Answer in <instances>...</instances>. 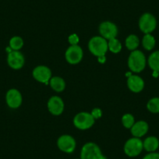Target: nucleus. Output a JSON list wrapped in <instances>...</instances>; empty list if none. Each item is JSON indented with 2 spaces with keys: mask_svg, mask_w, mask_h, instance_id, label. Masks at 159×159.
Masks as SVG:
<instances>
[{
  "mask_svg": "<svg viewBox=\"0 0 159 159\" xmlns=\"http://www.w3.org/2000/svg\"><path fill=\"white\" fill-rule=\"evenodd\" d=\"M76 159H80V158H76Z\"/></svg>",
  "mask_w": 159,
  "mask_h": 159,
  "instance_id": "30",
  "label": "nucleus"
},
{
  "mask_svg": "<svg viewBox=\"0 0 159 159\" xmlns=\"http://www.w3.org/2000/svg\"><path fill=\"white\" fill-rule=\"evenodd\" d=\"M148 129H149V126H148V123L143 121V120L136 122L134 126L130 128L132 135L134 137H138V138H140V137H143L145 134H147Z\"/></svg>",
  "mask_w": 159,
  "mask_h": 159,
  "instance_id": "15",
  "label": "nucleus"
},
{
  "mask_svg": "<svg viewBox=\"0 0 159 159\" xmlns=\"http://www.w3.org/2000/svg\"><path fill=\"white\" fill-rule=\"evenodd\" d=\"M124 152L127 156L131 157H137L143 149V141L138 137H132L129 139L124 144Z\"/></svg>",
  "mask_w": 159,
  "mask_h": 159,
  "instance_id": "5",
  "label": "nucleus"
},
{
  "mask_svg": "<svg viewBox=\"0 0 159 159\" xmlns=\"http://www.w3.org/2000/svg\"><path fill=\"white\" fill-rule=\"evenodd\" d=\"M157 27V20L154 15L150 13H145L140 16L139 20V27L140 30L144 34H151Z\"/></svg>",
  "mask_w": 159,
  "mask_h": 159,
  "instance_id": "6",
  "label": "nucleus"
},
{
  "mask_svg": "<svg viewBox=\"0 0 159 159\" xmlns=\"http://www.w3.org/2000/svg\"><path fill=\"white\" fill-rule=\"evenodd\" d=\"M49 84L51 88L56 92H62L66 88V82L62 77L53 76L50 79Z\"/></svg>",
  "mask_w": 159,
  "mask_h": 159,
  "instance_id": "17",
  "label": "nucleus"
},
{
  "mask_svg": "<svg viewBox=\"0 0 159 159\" xmlns=\"http://www.w3.org/2000/svg\"><path fill=\"white\" fill-rule=\"evenodd\" d=\"M147 59L140 50H134L128 58V67L134 73H140L146 67Z\"/></svg>",
  "mask_w": 159,
  "mask_h": 159,
  "instance_id": "1",
  "label": "nucleus"
},
{
  "mask_svg": "<svg viewBox=\"0 0 159 159\" xmlns=\"http://www.w3.org/2000/svg\"><path fill=\"white\" fill-rule=\"evenodd\" d=\"M48 108L50 113L54 116H59L64 110V102L59 96H52L48 102Z\"/></svg>",
  "mask_w": 159,
  "mask_h": 159,
  "instance_id": "13",
  "label": "nucleus"
},
{
  "mask_svg": "<svg viewBox=\"0 0 159 159\" xmlns=\"http://www.w3.org/2000/svg\"><path fill=\"white\" fill-rule=\"evenodd\" d=\"M147 108L151 113H159V98H152L148 101Z\"/></svg>",
  "mask_w": 159,
  "mask_h": 159,
  "instance_id": "23",
  "label": "nucleus"
},
{
  "mask_svg": "<svg viewBox=\"0 0 159 159\" xmlns=\"http://www.w3.org/2000/svg\"><path fill=\"white\" fill-rule=\"evenodd\" d=\"M108 50L111 52L112 53H119L122 50V44L119 42V40L116 38L109 40L108 42Z\"/></svg>",
  "mask_w": 159,
  "mask_h": 159,
  "instance_id": "22",
  "label": "nucleus"
},
{
  "mask_svg": "<svg viewBox=\"0 0 159 159\" xmlns=\"http://www.w3.org/2000/svg\"><path fill=\"white\" fill-rule=\"evenodd\" d=\"M95 119L89 112L82 111L75 116L73 119V125L77 129L86 130L90 129L94 124Z\"/></svg>",
  "mask_w": 159,
  "mask_h": 159,
  "instance_id": "4",
  "label": "nucleus"
},
{
  "mask_svg": "<svg viewBox=\"0 0 159 159\" xmlns=\"http://www.w3.org/2000/svg\"><path fill=\"white\" fill-rule=\"evenodd\" d=\"M122 123L125 128L130 129L135 123V119H134V116L129 114V113L123 115V117H122Z\"/></svg>",
  "mask_w": 159,
  "mask_h": 159,
  "instance_id": "24",
  "label": "nucleus"
},
{
  "mask_svg": "<svg viewBox=\"0 0 159 159\" xmlns=\"http://www.w3.org/2000/svg\"><path fill=\"white\" fill-rule=\"evenodd\" d=\"M68 42L70 44V45H77L80 42V38L77 34H72L69 36Z\"/></svg>",
  "mask_w": 159,
  "mask_h": 159,
  "instance_id": "25",
  "label": "nucleus"
},
{
  "mask_svg": "<svg viewBox=\"0 0 159 159\" xmlns=\"http://www.w3.org/2000/svg\"><path fill=\"white\" fill-rule=\"evenodd\" d=\"M76 140L70 135H62L57 140V146L62 152L70 154L74 151L76 148Z\"/></svg>",
  "mask_w": 159,
  "mask_h": 159,
  "instance_id": "9",
  "label": "nucleus"
},
{
  "mask_svg": "<svg viewBox=\"0 0 159 159\" xmlns=\"http://www.w3.org/2000/svg\"><path fill=\"white\" fill-rule=\"evenodd\" d=\"M80 159H106L98 145L93 142L85 143L80 151Z\"/></svg>",
  "mask_w": 159,
  "mask_h": 159,
  "instance_id": "3",
  "label": "nucleus"
},
{
  "mask_svg": "<svg viewBox=\"0 0 159 159\" xmlns=\"http://www.w3.org/2000/svg\"><path fill=\"white\" fill-rule=\"evenodd\" d=\"M127 86L133 92L139 93L144 88V81L140 76L131 75L127 79Z\"/></svg>",
  "mask_w": 159,
  "mask_h": 159,
  "instance_id": "14",
  "label": "nucleus"
},
{
  "mask_svg": "<svg viewBox=\"0 0 159 159\" xmlns=\"http://www.w3.org/2000/svg\"><path fill=\"white\" fill-rule=\"evenodd\" d=\"M34 78L40 83L48 84L52 78V72L48 67L45 66H38L33 70Z\"/></svg>",
  "mask_w": 159,
  "mask_h": 159,
  "instance_id": "10",
  "label": "nucleus"
},
{
  "mask_svg": "<svg viewBox=\"0 0 159 159\" xmlns=\"http://www.w3.org/2000/svg\"><path fill=\"white\" fill-rule=\"evenodd\" d=\"M155 38H154L153 35H151V34H146L143 37L142 45H143L144 49L148 50V51H151L154 48V46H155Z\"/></svg>",
  "mask_w": 159,
  "mask_h": 159,
  "instance_id": "20",
  "label": "nucleus"
},
{
  "mask_svg": "<svg viewBox=\"0 0 159 159\" xmlns=\"http://www.w3.org/2000/svg\"><path fill=\"white\" fill-rule=\"evenodd\" d=\"M153 76L154 77H157V76H159V73L158 72H156V71H153Z\"/></svg>",
  "mask_w": 159,
  "mask_h": 159,
  "instance_id": "29",
  "label": "nucleus"
},
{
  "mask_svg": "<svg viewBox=\"0 0 159 159\" xmlns=\"http://www.w3.org/2000/svg\"><path fill=\"white\" fill-rule=\"evenodd\" d=\"M143 159H159V153L151 152L143 157Z\"/></svg>",
  "mask_w": 159,
  "mask_h": 159,
  "instance_id": "27",
  "label": "nucleus"
},
{
  "mask_svg": "<svg viewBox=\"0 0 159 159\" xmlns=\"http://www.w3.org/2000/svg\"><path fill=\"white\" fill-rule=\"evenodd\" d=\"M91 114L92 115V116L94 118V119H99V118L102 117V111L100 108H94V109L92 110V111L91 112Z\"/></svg>",
  "mask_w": 159,
  "mask_h": 159,
  "instance_id": "26",
  "label": "nucleus"
},
{
  "mask_svg": "<svg viewBox=\"0 0 159 159\" xmlns=\"http://www.w3.org/2000/svg\"><path fill=\"white\" fill-rule=\"evenodd\" d=\"M99 33L101 36L106 40H111L116 38L118 34L117 26L110 21L102 22L99 26Z\"/></svg>",
  "mask_w": 159,
  "mask_h": 159,
  "instance_id": "8",
  "label": "nucleus"
},
{
  "mask_svg": "<svg viewBox=\"0 0 159 159\" xmlns=\"http://www.w3.org/2000/svg\"><path fill=\"white\" fill-rule=\"evenodd\" d=\"M98 61L100 63H105V61H106V57H105V56H99V57H98Z\"/></svg>",
  "mask_w": 159,
  "mask_h": 159,
  "instance_id": "28",
  "label": "nucleus"
},
{
  "mask_svg": "<svg viewBox=\"0 0 159 159\" xmlns=\"http://www.w3.org/2000/svg\"><path fill=\"white\" fill-rule=\"evenodd\" d=\"M125 44H126V47L127 48V49L133 52L134 50H137V48H138L139 45H140V40L137 35L130 34L126 38Z\"/></svg>",
  "mask_w": 159,
  "mask_h": 159,
  "instance_id": "19",
  "label": "nucleus"
},
{
  "mask_svg": "<svg viewBox=\"0 0 159 159\" xmlns=\"http://www.w3.org/2000/svg\"><path fill=\"white\" fill-rule=\"evenodd\" d=\"M143 146L148 152H155L159 148V140L154 136L148 137L143 141Z\"/></svg>",
  "mask_w": 159,
  "mask_h": 159,
  "instance_id": "16",
  "label": "nucleus"
},
{
  "mask_svg": "<svg viewBox=\"0 0 159 159\" xmlns=\"http://www.w3.org/2000/svg\"><path fill=\"white\" fill-rule=\"evenodd\" d=\"M83 50L79 45H70L65 53V58L67 62L72 65L79 63L83 59Z\"/></svg>",
  "mask_w": 159,
  "mask_h": 159,
  "instance_id": "7",
  "label": "nucleus"
},
{
  "mask_svg": "<svg viewBox=\"0 0 159 159\" xmlns=\"http://www.w3.org/2000/svg\"><path fill=\"white\" fill-rule=\"evenodd\" d=\"M148 66L153 71L159 73V50L151 53L148 57Z\"/></svg>",
  "mask_w": 159,
  "mask_h": 159,
  "instance_id": "18",
  "label": "nucleus"
},
{
  "mask_svg": "<svg viewBox=\"0 0 159 159\" xmlns=\"http://www.w3.org/2000/svg\"><path fill=\"white\" fill-rule=\"evenodd\" d=\"M24 46V40L19 36H14L10 40V47L13 51H20Z\"/></svg>",
  "mask_w": 159,
  "mask_h": 159,
  "instance_id": "21",
  "label": "nucleus"
},
{
  "mask_svg": "<svg viewBox=\"0 0 159 159\" xmlns=\"http://www.w3.org/2000/svg\"><path fill=\"white\" fill-rule=\"evenodd\" d=\"M88 48L96 57L105 56L108 50V42L102 36H94L88 42Z\"/></svg>",
  "mask_w": 159,
  "mask_h": 159,
  "instance_id": "2",
  "label": "nucleus"
},
{
  "mask_svg": "<svg viewBox=\"0 0 159 159\" xmlns=\"http://www.w3.org/2000/svg\"><path fill=\"white\" fill-rule=\"evenodd\" d=\"M6 102L10 108H19L23 102L22 94L16 89L9 90L6 94Z\"/></svg>",
  "mask_w": 159,
  "mask_h": 159,
  "instance_id": "11",
  "label": "nucleus"
},
{
  "mask_svg": "<svg viewBox=\"0 0 159 159\" xmlns=\"http://www.w3.org/2000/svg\"><path fill=\"white\" fill-rule=\"evenodd\" d=\"M24 55L20 51H12L8 53L7 56V62L10 67L13 70H20L24 65Z\"/></svg>",
  "mask_w": 159,
  "mask_h": 159,
  "instance_id": "12",
  "label": "nucleus"
}]
</instances>
